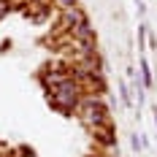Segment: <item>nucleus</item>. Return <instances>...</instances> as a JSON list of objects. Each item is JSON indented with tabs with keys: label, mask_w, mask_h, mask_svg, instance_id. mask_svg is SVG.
<instances>
[{
	"label": "nucleus",
	"mask_w": 157,
	"mask_h": 157,
	"mask_svg": "<svg viewBox=\"0 0 157 157\" xmlns=\"http://www.w3.org/2000/svg\"><path fill=\"white\" fill-rule=\"evenodd\" d=\"M49 6H52V8H57V11H65V8L78 6V0H49Z\"/></svg>",
	"instance_id": "2"
},
{
	"label": "nucleus",
	"mask_w": 157,
	"mask_h": 157,
	"mask_svg": "<svg viewBox=\"0 0 157 157\" xmlns=\"http://www.w3.org/2000/svg\"><path fill=\"white\" fill-rule=\"evenodd\" d=\"M95 138V146L98 149H111V146H117V130H114V119L106 122V125H98L90 130Z\"/></svg>",
	"instance_id": "1"
}]
</instances>
